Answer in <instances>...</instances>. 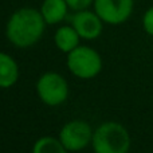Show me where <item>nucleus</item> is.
Segmentation results:
<instances>
[{
	"mask_svg": "<svg viewBox=\"0 0 153 153\" xmlns=\"http://www.w3.org/2000/svg\"><path fill=\"white\" fill-rule=\"evenodd\" d=\"M67 69L81 79H91L102 70L101 55L89 46H78L67 54Z\"/></svg>",
	"mask_w": 153,
	"mask_h": 153,
	"instance_id": "nucleus-3",
	"label": "nucleus"
},
{
	"mask_svg": "<svg viewBox=\"0 0 153 153\" xmlns=\"http://www.w3.org/2000/svg\"><path fill=\"white\" fill-rule=\"evenodd\" d=\"M143 28L148 35L153 36V5L145 11L143 16Z\"/></svg>",
	"mask_w": 153,
	"mask_h": 153,
	"instance_id": "nucleus-12",
	"label": "nucleus"
},
{
	"mask_svg": "<svg viewBox=\"0 0 153 153\" xmlns=\"http://www.w3.org/2000/svg\"><path fill=\"white\" fill-rule=\"evenodd\" d=\"M69 10L66 0H43L39 11L46 24H58L67 16Z\"/></svg>",
	"mask_w": 153,
	"mask_h": 153,
	"instance_id": "nucleus-8",
	"label": "nucleus"
},
{
	"mask_svg": "<svg viewBox=\"0 0 153 153\" xmlns=\"http://www.w3.org/2000/svg\"><path fill=\"white\" fill-rule=\"evenodd\" d=\"M71 26L76 30L82 39H97L103 30V22L95 11L82 10L75 11L71 16Z\"/></svg>",
	"mask_w": 153,
	"mask_h": 153,
	"instance_id": "nucleus-7",
	"label": "nucleus"
},
{
	"mask_svg": "<svg viewBox=\"0 0 153 153\" xmlns=\"http://www.w3.org/2000/svg\"><path fill=\"white\" fill-rule=\"evenodd\" d=\"M79 34L73 26H62L55 31L54 42L59 51L69 54L75 47L79 46Z\"/></svg>",
	"mask_w": 153,
	"mask_h": 153,
	"instance_id": "nucleus-10",
	"label": "nucleus"
},
{
	"mask_svg": "<svg viewBox=\"0 0 153 153\" xmlns=\"http://www.w3.org/2000/svg\"><path fill=\"white\" fill-rule=\"evenodd\" d=\"M94 11L106 24H122L130 18L134 0H94Z\"/></svg>",
	"mask_w": 153,
	"mask_h": 153,
	"instance_id": "nucleus-6",
	"label": "nucleus"
},
{
	"mask_svg": "<svg viewBox=\"0 0 153 153\" xmlns=\"http://www.w3.org/2000/svg\"><path fill=\"white\" fill-rule=\"evenodd\" d=\"M36 94L46 105L59 106L69 97V85L58 73H45L36 82Z\"/></svg>",
	"mask_w": 153,
	"mask_h": 153,
	"instance_id": "nucleus-4",
	"label": "nucleus"
},
{
	"mask_svg": "<svg viewBox=\"0 0 153 153\" xmlns=\"http://www.w3.org/2000/svg\"><path fill=\"white\" fill-rule=\"evenodd\" d=\"M19 79V66L11 55L0 53V87L8 89Z\"/></svg>",
	"mask_w": 153,
	"mask_h": 153,
	"instance_id": "nucleus-9",
	"label": "nucleus"
},
{
	"mask_svg": "<svg viewBox=\"0 0 153 153\" xmlns=\"http://www.w3.org/2000/svg\"><path fill=\"white\" fill-rule=\"evenodd\" d=\"M66 3L69 4L70 10L82 11V10H87L90 5H93L94 0H66Z\"/></svg>",
	"mask_w": 153,
	"mask_h": 153,
	"instance_id": "nucleus-13",
	"label": "nucleus"
},
{
	"mask_svg": "<svg viewBox=\"0 0 153 153\" xmlns=\"http://www.w3.org/2000/svg\"><path fill=\"white\" fill-rule=\"evenodd\" d=\"M91 146L94 153H128L130 149L129 132L120 122H103L94 130Z\"/></svg>",
	"mask_w": 153,
	"mask_h": 153,
	"instance_id": "nucleus-2",
	"label": "nucleus"
},
{
	"mask_svg": "<svg viewBox=\"0 0 153 153\" xmlns=\"http://www.w3.org/2000/svg\"><path fill=\"white\" fill-rule=\"evenodd\" d=\"M65 145L61 143L59 138L45 136L36 140V143L32 146V153H67Z\"/></svg>",
	"mask_w": 153,
	"mask_h": 153,
	"instance_id": "nucleus-11",
	"label": "nucleus"
},
{
	"mask_svg": "<svg viewBox=\"0 0 153 153\" xmlns=\"http://www.w3.org/2000/svg\"><path fill=\"white\" fill-rule=\"evenodd\" d=\"M46 22L36 8L23 7L10 16L5 27V36L13 46L27 48L34 46L43 36Z\"/></svg>",
	"mask_w": 153,
	"mask_h": 153,
	"instance_id": "nucleus-1",
	"label": "nucleus"
},
{
	"mask_svg": "<svg viewBox=\"0 0 153 153\" xmlns=\"http://www.w3.org/2000/svg\"><path fill=\"white\" fill-rule=\"evenodd\" d=\"M93 134L94 132L89 122L83 120H73L62 126L59 140L69 152H78L91 144Z\"/></svg>",
	"mask_w": 153,
	"mask_h": 153,
	"instance_id": "nucleus-5",
	"label": "nucleus"
}]
</instances>
